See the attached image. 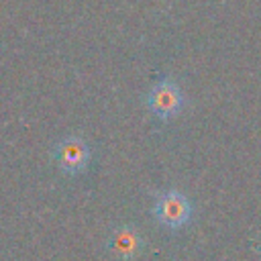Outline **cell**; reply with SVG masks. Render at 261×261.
<instances>
[{"mask_svg":"<svg viewBox=\"0 0 261 261\" xmlns=\"http://www.w3.org/2000/svg\"><path fill=\"white\" fill-rule=\"evenodd\" d=\"M192 214H194V204L179 190H165L155 196L153 216L161 226L169 230H179L192 220Z\"/></svg>","mask_w":261,"mask_h":261,"instance_id":"obj_1","label":"cell"},{"mask_svg":"<svg viewBox=\"0 0 261 261\" xmlns=\"http://www.w3.org/2000/svg\"><path fill=\"white\" fill-rule=\"evenodd\" d=\"M90 159H92L90 145L77 135H67L53 147V161L67 175H77L86 171Z\"/></svg>","mask_w":261,"mask_h":261,"instance_id":"obj_2","label":"cell"},{"mask_svg":"<svg viewBox=\"0 0 261 261\" xmlns=\"http://www.w3.org/2000/svg\"><path fill=\"white\" fill-rule=\"evenodd\" d=\"M145 102H147V108L157 118L167 120V118H173L181 110V106H184V94H181L179 86L173 80H161V82H157L149 90Z\"/></svg>","mask_w":261,"mask_h":261,"instance_id":"obj_3","label":"cell"},{"mask_svg":"<svg viewBox=\"0 0 261 261\" xmlns=\"http://www.w3.org/2000/svg\"><path fill=\"white\" fill-rule=\"evenodd\" d=\"M106 247L116 261H137L143 253L145 241L133 224H116L108 232Z\"/></svg>","mask_w":261,"mask_h":261,"instance_id":"obj_4","label":"cell"}]
</instances>
